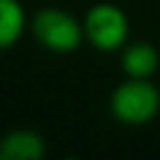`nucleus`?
I'll list each match as a JSON object with an SVG mask.
<instances>
[{
	"mask_svg": "<svg viewBox=\"0 0 160 160\" xmlns=\"http://www.w3.org/2000/svg\"><path fill=\"white\" fill-rule=\"evenodd\" d=\"M46 153L44 140L35 132H11L0 140V158L5 160H38Z\"/></svg>",
	"mask_w": 160,
	"mask_h": 160,
	"instance_id": "obj_4",
	"label": "nucleus"
},
{
	"mask_svg": "<svg viewBox=\"0 0 160 160\" xmlns=\"http://www.w3.org/2000/svg\"><path fill=\"white\" fill-rule=\"evenodd\" d=\"M33 33L38 42L55 53L75 51L83 40V27L75 16L62 9H44L33 20Z\"/></svg>",
	"mask_w": 160,
	"mask_h": 160,
	"instance_id": "obj_3",
	"label": "nucleus"
},
{
	"mask_svg": "<svg viewBox=\"0 0 160 160\" xmlns=\"http://www.w3.org/2000/svg\"><path fill=\"white\" fill-rule=\"evenodd\" d=\"M112 114L125 125L149 123L160 110V92L149 79H132L121 83L110 99Z\"/></svg>",
	"mask_w": 160,
	"mask_h": 160,
	"instance_id": "obj_1",
	"label": "nucleus"
},
{
	"mask_svg": "<svg viewBox=\"0 0 160 160\" xmlns=\"http://www.w3.org/2000/svg\"><path fill=\"white\" fill-rule=\"evenodd\" d=\"M127 33L129 24L125 13L110 2H99L86 13L83 35L99 51H116L125 44Z\"/></svg>",
	"mask_w": 160,
	"mask_h": 160,
	"instance_id": "obj_2",
	"label": "nucleus"
},
{
	"mask_svg": "<svg viewBox=\"0 0 160 160\" xmlns=\"http://www.w3.org/2000/svg\"><path fill=\"white\" fill-rule=\"evenodd\" d=\"M158 62H160L158 51L151 44H145V42L132 44L121 57L123 70L132 79H149L158 70Z\"/></svg>",
	"mask_w": 160,
	"mask_h": 160,
	"instance_id": "obj_5",
	"label": "nucleus"
},
{
	"mask_svg": "<svg viewBox=\"0 0 160 160\" xmlns=\"http://www.w3.org/2000/svg\"><path fill=\"white\" fill-rule=\"evenodd\" d=\"M24 22V9L18 0H0V48H9L20 40Z\"/></svg>",
	"mask_w": 160,
	"mask_h": 160,
	"instance_id": "obj_6",
	"label": "nucleus"
}]
</instances>
